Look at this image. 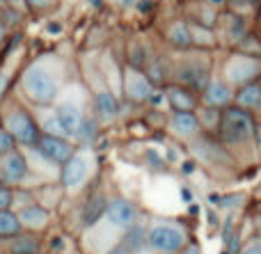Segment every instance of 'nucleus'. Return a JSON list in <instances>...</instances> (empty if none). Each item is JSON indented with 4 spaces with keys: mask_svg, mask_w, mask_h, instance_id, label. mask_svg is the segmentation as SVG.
Wrapping results in <instances>:
<instances>
[{
    "mask_svg": "<svg viewBox=\"0 0 261 254\" xmlns=\"http://www.w3.org/2000/svg\"><path fill=\"white\" fill-rule=\"evenodd\" d=\"M158 87L151 82V78L142 71V69H135V67H128V64H122V101L126 103H133V105H142V103H149L153 94H156Z\"/></svg>",
    "mask_w": 261,
    "mask_h": 254,
    "instance_id": "9b49d317",
    "label": "nucleus"
},
{
    "mask_svg": "<svg viewBox=\"0 0 261 254\" xmlns=\"http://www.w3.org/2000/svg\"><path fill=\"white\" fill-rule=\"evenodd\" d=\"M30 179V160L25 149H14L9 154L0 156V183L7 188H21Z\"/></svg>",
    "mask_w": 261,
    "mask_h": 254,
    "instance_id": "f8f14e48",
    "label": "nucleus"
},
{
    "mask_svg": "<svg viewBox=\"0 0 261 254\" xmlns=\"http://www.w3.org/2000/svg\"><path fill=\"white\" fill-rule=\"evenodd\" d=\"M218 76L231 85L234 90H241L245 85L261 80V58L259 55H250L243 50H229L222 55L220 64H218Z\"/></svg>",
    "mask_w": 261,
    "mask_h": 254,
    "instance_id": "0eeeda50",
    "label": "nucleus"
},
{
    "mask_svg": "<svg viewBox=\"0 0 261 254\" xmlns=\"http://www.w3.org/2000/svg\"><path fill=\"white\" fill-rule=\"evenodd\" d=\"M165 128L172 137L186 142V145L197 135H202V124H199L197 112H172L170 110L165 119Z\"/></svg>",
    "mask_w": 261,
    "mask_h": 254,
    "instance_id": "4468645a",
    "label": "nucleus"
},
{
    "mask_svg": "<svg viewBox=\"0 0 261 254\" xmlns=\"http://www.w3.org/2000/svg\"><path fill=\"white\" fill-rule=\"evenodd\" d=\"M23 232L14 211H0V241H7L12 236H18Z\"/></svg>",
    "mask_w": 261,
    "mask_h": 254,
    "instance_id": "cd10ccee",
    "label": "nucleus"
},
{
    "mask_svg": "<svg viewBox=\"0 0 261 254\" xmlns=\"http://www.w3.org/2000/svg\"><path fill=\"white\" fill-rule=\"evenodd\" d=\"M190 241L188 224L176 218H151L147 224V245L153 254H176Z\"/></svg>",
    "mask_w": 261,
    "mask_h": 254,
    "instance_id": "39448f33",
    "label": "nucleus"
},
{
    "mask_svg": "<svg viewBox=\"0 0 261 254\" xmlns=\"http://www.w3.org/2000/svg\"><path fill=\"white\" fill-rule=\"evenodd\" d=\"M140 218V211L128 197H110L108 200V209H106V220L113 227H117L119 232H126L128 227H133Z\"/></svg>",
    "mask_w": 261,
    "mask_h": 254,
    "instance_id": "2eb2a0df",
    "label": "nucleus"
},
{
    "mask_svg": "<svg viewBox=\"0 0 261 254\" xmlns=\"http://www.w3.org/2000/svg\"><path fill=\"white\" fill-rule=\"evenodd\" d=\"M236 254H261V232H254L239 245Z\"/></svg>",
    "mask_w": 261,
    "mask_h": 254,
    "instance_id": "c756f323",
    "label": "nucleus"
},
{
    "mask_svg": "<svg viewBox=\"0 0 261 254\" xmlns=\"http://www.w3.org/2000/svg\"><path fill=\"white\" fill-rule=\"evenodd\" d=\"M190 25V37H193V48H202V50H213L220 46L216 35V27H206L202 23L188 21Z\"/></svg>",
    "mask_w": 261,
    "mask_h": 254,
    "instance_id": "b1692460",
    "label": "nucleus"
},
{
    "mask_svg": "<svg viewBox=\"0 0 261 254\" xmlns=\"http://www.w3.org/2000/svg\"><path fill=\"white\" fill-rule=\"evenodd\" d=\"M14 195H16V188H0V211H12L14 206Z\"/></svg>",
    "mask_w": 261,
    "mask_h": 254,
    "instance_id": "2f4dec72",
    "label": "nucleus"
},
{
    "mask_svg": "<svg viewBox=\"0 0 261 254\" xmlns=\"http://www.w3.org/2000/svg\"><path fill=\"white\" fill-rule=\"evenodd\" d=\"M62 0H25V9L32 14H48L60 7Z\"/></svg>",
    "mask_w": 261,
    "mask_h": 254,
    "instance_id": "c85d7f7f",
    "label": "nucleus"
},
{
    "mask_svg": "<svg viewBox=\"0 0 261 254\" xmlns=\"http://www.w3.org/2000/svg\"><path fill=\"white\" fill-rule=\"evenodd\" d=\"M229 5H236V7H250V5H257L259 0H227Z\"/></svg>",
    "mask_w": 261,
    "mask_h": 254,
    "instance_id": "c9c22d12",
    "label": "nucleus"
},
{
    "mask_svg": "<svg viewBox=\"0 0 261 254\" xmlns=\"http://www.w3.org/2000/svg\"><path fill=\"white\" fill-rule=\"evenodd\" d=\"M106 209H108V197L106 195L94 192V195L87 197V204L83 206V224H85V229L101 222L106 218Z\"/></svg>",
    "mask_w": 261,
    "mask_h": 254,
    "instance_id": "5701e85b",
    "label": "nucleus"
},
{
    "mask_svg": "<svg viewBox=\"0 0 261 254\" xmlns=\"http://www.w3.org/2000/svg\"><path fill=\"white\" fill-rule=\"evenodd\" d=\"M85 85L92 94V110H94L101 126L117 122L119 115H122V99L115 94V90L110 87V82L106 80L101 69H94V73L87 78Z\"/></svg>",
    "mask_w": 261,
    "mask_h": 254,
    "instance_id": "1a4fd4ad",
    "label": "nucleus"
},
{
    "mask_svg": "<svg viewBox=\"0 0 261 254\" xmlns=\"http://www.w3.org/2000/svg\"><path fill=\"white\" fill-rule=\"evenodd\" d=\"M176 254H204V250H202V245H199L197 241H190L188 245L184 247V250L176 252Z\"/></svg>",
    "mask_w": 261,
    "mask_h": 254,
    "instance_id": "473e14b6",
    "label": "nucleus"
},
{
    "mask_svg": "<svg viewBox=\"0 0 261 254\" xmlns=\"http://www.w3.org/2000/svg\"><path fill=\"white\" fill-rule=\"evenodd\" d=\"M259 82H261V80H259Z\"/></svg>",
    "mask_w": 261,
    "mask_h": 254,
    "instance_id": "a19ab883",
    "label": "nucleus"
},
{
    "mask_svg": "<svg viewBox=\"0 0 261 254\" xmlns=\"http://www.w3.org/2000/svg\"><path fill=\"white\" fill-rule=\"evenodd\" d=\"M234 96H236V90L231 85H227V82L218 76V69H216V76L204 87V92L199 94V101H202V105H206V108L225 110V108H229V105H234Z\"/></svg>",
    "mask_w": 261,
    "mask_h": 254,
    "instance_id": "dca6fc26",
    "label": "nucleus"
},
{
    "mask_svg": "<svg viewBox=\"0 0 261 254\" xmlns=\"http://www.w3.org/2000/svg\"><path fill=\"white\" fill-rule=\"evenodd\" d=\"M222 16H225V14H222ZM225 18H227V27H216L218 41H220V44H229L231 48H236V46L250 35L248 25H245V18L239 16V14H227Z\"/></svg>",
    "mask_w": 261,
    "mask_h": 254,
    "instance_id": "412c9836",
    "label": "nucleus"
},
{
    "mask_svg": "<svg viewBox=\"0 0 261 254\" xmlns=\"http://www.w3.org/2000/svg\"><path fill=\"white\" fill-rule=\"evenodd\" d=\"M5 39H7V25H5V21L0 18V46H3Z\"/></svg>",
    "mask_w": 261,
    "mask_h": 254,
    "instance_id": "e433bc0d",
    "label": "nucleus"
},
{
    "mask_svg": "<svg viewBox=\"0 0 261 254\" xmlns=\"http://www.w3.org/2000/svg\"><path fill=\"white\" fill-rule=\"evenodd\" d=\"M14 213H16L23 232H35V234H41L50 224V220H53L50 211L44 209L41 204H37V202H30V204L21 206V209H16Z\"/></svg>",
    "mask_w": 261,
    "mask_h": 254,
    "instance_id": "a211bd4d",
    "label": "nucleus"
},
{
    "mask_svg": "<svg viewBox=\"0 0 261 254\" xmlns=\"http://www.w3.org/2000/svg\"><path fill=\"white\" fill-rule=\"evenodd\" d=\"M140 0H117L119 7H133V5H138Z\"/></svg>",
    "mask_w": 261,
    "mask_h": 254,
    "instance_id": "4c0bfd02",
    "label": "nucleus"
},
{
    "mask_svg": "<svg viewBox=\"0 0 261 254\" xmlns=\"http://www.w3.org/2000/svg\"><path fill=\"white\" fill-rule=\"evenodd\" d=\"M14 149H18L16 140H14L12 133H9L7 128H5L3 124H0V156L9 154V151H14Z\"/></svg>",
    "mask_w": 261,
    "mask_h": 254,
    "instance_id": "7c9ffc66",
    "label": "nucleus"
},
{
    "mask_svg": "<svg viewBox=\"0 0 261 254\" xmlns=\"http://www.w3.org/2000/svg\"><path fill=\"white\" fill-rule=\"evenodd\" d=\"M32 149H35L41 158L48 160L53 167L60 170L73 154H76L78 147L73 145L71 140H67V137H53V135H44V133H41L37 147H32Z\"/></svg>",
    "mask_w": 261,
    "mask_h": 254,
    "instance_id": "ddd939ff",
    "label": "nucleus"
},
{
    "mask_svg": "<svg viewBox=\"0 0 261 254\" xmlns=\"http://www.w3.org/2000/svg\"><path fill=\"white\" fill-rule=\"evenodd\" d=\"M55 115H58L60 124H62L64 133L69 140H76L81 133L83 124L87 122L94 110H92V94L87 90L85 82H71L64 87V92L60 94V99L53 105Z\"/></svg>",
    "mask_w": 261,
    "mask_h": 254,
    "instance_id": "20e7f679",
    "label": "nucleus"
},
{
    "mask_svg": "<svg viewBox=\"0 0 261 254\" xmlns=\"http://www.w3.org/2000/svg\"><path fill=\"white\" fill-rule=\"evenodd\" d=\"M0 250L3 254H39L41 236L35 232H21L18 236L0 241Z\"/></svg>",
    "mask_w": 261,
    "mask_h": 254,
    "instance_id": "aec40b11",
    "label": "nucleus"
},
{
    "mask_svg": "<svg viewBox=\"0 0 261 254\" xmlns=\"http://www.w3.org/2000/svg\"><path fill=\"white\" fill-rule=\"evenodd\" d=\"M163 94H165V105L172 110V112H197L202 101H199V94L186 90L181 85H170L163 87Z\"/></svg>",
    "mask_w": 261,
    "mask_h": 254,
    "instance_id": "f3484780",
    "label": "nucleus"
},
{
    "mask_svg": "<svg viewBox=\"0 0 261 254\" xmlns=\"http://www.w3.org/2000/svg\"><path fill=\"white\" fill-rule=\"evenodd\" d=\"M254 142H257V154L261 160V119H257V128H254Z\"/></svg>",
    "mask_w": 261,
    "mask_h": 254,
    "instance_id": "72a5a7b5",
    "label": "nucleus"
},
{
    "mask_svg": "<svg viewBox=\"0 0 261 254\" xmlns=\"http://www.w3.org/2000/svg\"><path fill=\"white\" fill-rule=\"evenodd\" d=\"M234 105L261 119V82H252V85H245L241 90H236Z\"/></svg>",
    "mask_w": 261,
    "mask_h": 254,
    "instance_id": "4be33fe9",
    "label": "nucleus"
},
{
    "mask_svg": "<svg viewBox=\"0 0 261 254\" xmlns=\"http://www.w3.org/2000/svg\"><path fill=\"white\" fill-rule=\"evenodd\" d=\"M122 245L128 247L130 254H140L142 250H149L147 245V227L135 222L133 227H128L126 232L122 234Z\"/></svg>",
    "mask_w": 261,
    "mask_h": 254,
    "instance_id": "a878e982",
    "label": "nucleus"
},
{
    "mask_svg": "<svg viewBox=\"0 0 261 254\" xmlns=\"http://www.w3.org/2000/svg\"><path fill=\"white\" fill-rule=\"evenodd\" d=\"M151 58H153V53H151V48H149L147 44H144L142 39H133L128 44V48H126V58H124V64H128V67H135V69H147L149 67V62H151Z\"/></svg>",
    "mask_w": 261,
    "mask_h": 254,
    "instance_id": "393cba45",
    "label": "nucleus"
},
{
    "mask_svg": "<svg viewBox=\"0 0 261 254\" xmlns=\"http://www.w3.org/2000/svg\"><path fill=\"white\" fill-rule=\"evenodd\" d=\"M67 62L60 55L44 53L25 64L18 73V92L35 110L53 108L55 101L69 85Z\"/></svg>",
    "mask_w": 261,
    "mask_h": 254,
    "instance_id": "f257e3e1",
    "label": "nucleus"
},
{
    "mask_svg": "<svg viewBox=\"0 0 261 254\" xmlns=\"http://www.w3.org/2000/svg\"><path fill=\"white\" fill-rule=\"evenodd\" d=\"M197 117H199V124H202V133H206V135H218V128H220V119H222V110L199 105Z\"/></svg>",
    "mask_w": 261,
    "mask_h": 254,
    "instance_id": "bb28decb",
    "label": "nucleus"
},
{
    "mask_svg": "<svg viewBox=\"0 0 261 254\" xmlns=\"http://www.w3.org/2000/svg\"><path fill=\"white\" fill-rule=\"evenodd\" d=\"M103 254H130V250H128V247H124L122 243H117V245H113L110 250H106Z\"/></svg>",
    "mask_w": 261,
    "mask_h": 254,
    "instance_id": "f704fd0d",
    "label": "nucleus"
},
{
    "mask_svg": "<svg viewBox=\"0 0 261 254\" xmlns=\"http://www.w3.org/2000/svg\"><path fill=\"white\" fill-rule=\"evenodd\" d=\"M3 126L12 133V137L16 140V145L21 149H32L37 147L41 137V126L37 122V115L30 105L21 103V101H9L7 105L3 108Z\"/></svg>",
    "mask_w": 261,
    "mask_h": 254,
    "instance_id": "423d86ee",
    "label": "nucleus"
},
{
    "mask_svg": "<svg viewBox=\"0 0 261 254\" xmlns=\"http://www.w3.org/2000/svg\"><path fill=\"white\" fill-rule=\"evenodd\" d=\"M216 69L213 50L190 48L184 53H172V82L195 94H202L204 87L216 76Z\"/></svg>",
    "mask_w": 261,
    "mask_h": 254,
    "instance_id": "7ed1b4c3",
    "label": "nucleus"
},
{
    "mask_svg": "<svg viewBox=\"0 0 261 254\" xmlns=\"http://www.w3.org/2000/svg\"><path fill=\"white\" fill-rule=\"evenodd\" d=\"M3 7H7V0H0V9Z\"/></svg>",
    "mask_w": 261,
    "mask_h": 254,
    "instance_id": "58836bf2",
    "label": "nucleus"
},
{
    "mask_svg": "<svg viewBox=\"0 0 261 254\" xmlns=\"http://www.w3.org/2000/svg\"><path fill=\"white\" fill-rule=\"evenodd\" d=\"M163 39L174 53H184V50L193 48V37H190V25L184 18H174L165 25L163 30Z\"/></svg>",
    "mask_w": 261,
    "mask_h": 254,
    "instance_id": "6ab92c4d",
    "label": "nucleus"
},
{
    "mask_svg": "<svg viewBox=\"0 0 261 254\" xmlns=\"http://www.w3.org/2000/svg\"><path fill=\"white\" fill-rule=\"evenodd\" d=\"M188 149H190V154H193V158L197 160V163H202L206 170H211V172H220V174L241 172L239 165H236L234 158L229 156V151L218 142L216 135L202 133V135H197L195 140L188 142Z\"/></svg>",
    "mask_w": 261,
    "mask_h": 254,
    "instance_id": "6e6552de",
    "label": "nucleus"
},
{
    "mask_svg": "<svg viewBox=\"0 0 261 254\" xmlns=\"http://www.w3.org/2000/svg\"><path fill=\"white\" fill-rule=\"evenodd\" d=\"M94 172V154L90 149H78L67 163L60 167V186L64 192H78L87 186Z\"/></svg>",
    "mask_w": 261,
    "mask_h": 254,
    "instance_id": "9d476101",
    "label": "nucleus"
},
{
    "mask_svg": "<svg viewBox=\"0 0 261 254\" xmlns=\"http://www.w3.org/2000/svg\"><path fill=\"white\" fill-rule=\"evenodd\" d=\"M0 188H3V183H0Z\"/></svg>",
    "mask_w": 261,
    "mask_h": 254,
    "instance_id": "ea45409f",
    "label": "nucleus"
},
{
    "mask_svg": "<svg viewBox=\"0 0 261 254\" xmlns=\"http://www.w3.org/2000/svg\"><path fill=\"white\" fill-rule=\"evenodd\" d=\"M254 128H257V117L245 110L229 105L222 110L220 128H218V142L229 151L239 170H250L259 163L257 142H254Z\"/></svg>",
    "mask_w": 261,
    "mask_h": 254,
    "instance_id": "f03ea898",
    "label": "nucleus"
}]
</instances>
